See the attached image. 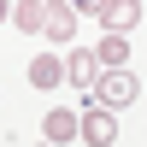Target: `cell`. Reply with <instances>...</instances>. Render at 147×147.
<instances>
[{
	"label": "cell",
	"instance_id": "obj_1",
	"mask_svg": "<svg viewBox=\"0 0 147 147\" xmlns=\"http://www.w3.org/2000/svg\"><path fill=\"white\" fill-rule=\"evenodd\" d=\"M77 136H82V141H94V147H112V141H118V118H112V106L88 94V106L77 112Z\"/></svg>",
	"mask_w": 147,
	"mask_h": 147
},
{
	"label": "cell",
	"instance_id": "obj_2",
	"mask_svg": "<svg viewBox=\"0 0 147 147\" xmlns=\"http://www.w3.org/2000/svg\"><path fill=\"white\" fill-rule=\"evenodd\" d=\"M88 94H94V100H106V106H129V100H136V77H129L124 65H106L100 77H94Z\"/></svg>",
	"mask_w": 147,
	"mask_h": 147
},
{
	"label": "cell",
	"instance_id": "obj_3",
	"mask_svg": "<svg viewBox=\"0 0 147 147\" xmlns=\"http://www.w3.org/2000/svg\"><path fill=\"white\" fill-rule=\"evenodd\" d=\"M41 35H47V41H71V35H77V6H71V0H47Z\"/></svg>",
	"mask_w": 147,
	"mask_h": 147
},
{
	"label": "cell",
	"instance_id": "obj_4",
	"mask_svg": "<svg viewBox=\"0 0 147 147\" xmlns=\"http://www.w3.org/2000/svg\"><path fill=\"white\" fill-rule=\"evenodd\" d=\"M100 59H94V47H77V53L65 59V82H77V88H94V77H100Z\"/></svg>",
	"mask_w": 147,
	"mask_h": 147
},
{
	"label": "cell",
	"instance_id": "obj_5",
	"mask_svg": "<svg viewBox=\"0 0 147 147\" xmlns=\"http://www.w3.org/2000/svg\"><path fill=\"white\" fill-rule=\"evenodd\" d=\"M100 24H106V30H118V35H129V30L141 24V0H106Z\"/></svg>",
	"mask_w": 147,
	"mask_h": 147
},
{
	"label": "cell",
	"instance_id": "obj_6",
	"mask_svg": "<svg viewBox=\"0 0 147 147\" xmlns=\"http://www.w3.org/2000/svg\"><path fill=\"white\" fill-rule=\"evenodd\" d=\"M41 136H47V141H77V112H71V106L47 112V118H41Z\"/></svg>",
	"mask_w": 147,
	"mask_h": 147
},
{
	"label": "cell",
	"instance_id": "obj_7",
	"mask_svg": "<svg viewBox=\"0 0 147 147\" xmlns=\"http://www.w3.org/2000/svg\"><path fill=\"white\" fill-rule=\"evenodd\" d=\"M41 12H47V0H12V24L24 35H41Z\"/></svg>",
	"mask_w": 147,
	"mask_h": 147
},
{
	"label": "cell",
	"instance_id": "obj_8",
	"mask_svg": "<svg viewBox=\"0 0 147 147\" xmlns=\"http://www.w3.org/2000/svg\"><path fill=\"white\" fill-rule=\"evenodd\" d=\"M94 59H100V65H129V35L106 30V35H100V47H94Z\"/></svg>",
	"mask_w": 147,
	"mask_h": 147
},
{
	"label": "cell",
	"instance_id": "obj_9",
	"mask_svg": "<svg viewBox=\"0 0 147 147\" xmlns=\"http://www.w3.org/2000/svg\"><path fill=\"white\" fill-rule=\"evenodd\" d=\"M30 82H35V88H59V82H65V65H59L53 53L30 59Z\"/></svg>",
	"mask_w": 147,
	"mask_h": 147
},
{
	"label": "cell",
	"instance_id": "obj_10",
	"mask_svg": "<svg viewBox=\"0 0 147 147\" xmlns=\"http://www.w3.org/2000/svg\"><path fill=\"white\" fill-rule=\"evenodd\" d=\"M71 6H77V12H88V18H100V12H106V0H71Z\"/></svg>",
	"mask_w": 147,
	"mask_h": 147
},
{
	"label": "cell",
	"instance_id": "obj_11",
	"mask_svg": "<svg viewBox=\"0 0 147 147\" xmlns=\"http://www.w3.org/2000/svg\"><path fill=\"white\" fill-rule=\"evenodd\" d=\"M6 18H12V0H0V24H6Z\"/></svg>",
	"mask_w": 147,
	"mask_h": 147
}]
</instances>
